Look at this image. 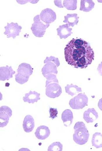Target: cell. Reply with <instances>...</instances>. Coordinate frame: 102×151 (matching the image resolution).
<instances>
[{
  "mask_svg": "<svg viewBox=\"0 0 102 151\" xmlns=\"http://www.w3.org/2000/svg\"><path fill=\"white\" fill-rule=\"evenodd\" d=\"M92 146L98 149L102 147V134L96 132L93 135L91 140Z\"/></svg>",
  "mask_w": 102,
  "mask_h": 151,
  "instance_id": "44dd1931",
  "label": "cell"
},
{
  "mask_svg": "<svg viewBox=\"0 0 102 151\" xmlns=\"http://www.w3.org/2000/svg\"><path fill=\"white\" fill-rule=\"evenodd\" d=\"M23 126L25 132H31L35 127V121L32 116L30 115L26 116L24 119Z\"/></svg>",
  "mask_w": 102,
  "mask_h": 151,
  "instance_id": "4fadbf2b",
  "label": "cell"
},
{
  "mask_svg": "<svg viewBox=\"0 0 102 151\" xmlns=\"http://www.w3.org/2000/svg\"><path fill=\"white\" fill-rule=\"evenodd\" d=\"M33 70L30 64L22 63L17 70L18 73L15 76L16 81L21 85L27 82L31 75L32 74Z\"/></svg>",
  "mask_w": 102,
  "mask_h": 151,
  "instance_id": "3957f363",
  "label": "cell"
},
{
  "mask_svg": "<svg viewBox=\"0 0 102 151\" xmlns=\"http://www.w3.org/2000/svg\"><path fill=\"white\" fill-rule=\"evenodd\" d=\"M40 18L46 24H50L56 20V13L52 9L47 8L42 10L40 14Z\"/></svg>",
  "mask_w": 102,
  "mask_h": 151,
  "instance_id": "9c48e42d",
  "label": "cell"
},
{
  "mask_svg": "<svg viewBox=\"0 0 102 151\" xmlns=\"http://www.w3.org/2000/svg\"><path fill=\"white\" fill-rule=\"evenodd\" d=\"M62 93L61 86L57 83H52L49 84L46 87V94L51 99H55L60 96Z\"/></svg>",
  "mask_w": 102,
  "mask_h": 151,
  "instance_id": "ba28073f",
  "label": "cell"
},
{
  "mask_svg": "<svg viewBox=\"0 0 102 151\" xmlns=\"http://www.w3.org/2000/svg\"><path fill=\"white\" fill-rule=\"evenodd\" d=\"M63 146L60 142H53L51 144L48 148L49 151H62L63 150Z\"/></svg>",
  "mask_w": 102,
  "mask_h": 151,
  "instance_id": "cb8c5ba5",
  "label": "cell"
},
{
  "mask_svg": "<svg viewBox=\"0 0 102 151\" xmlns=\"http://www.w3.org/2000/svg\"><path fill=\"white\" fill-rule=\"evenodd\" d=\"M5 31L4 34L7 35L8 38L12 37L13 39L15 38L17 36L20 35L22 27L19 26L17 23L11 22L7 23V25L4 27Z\"/></svg>",
  "mask_w": 102,
  "mask_h": 151,
  "instance_id": "8992f818",
  "label": "cell"
},
{
  "mask_svg": "<svg viewBox=\"0 0 102 151\" xmlns=\"http://www.w3.org/2000/svg\"><path fill=\"white\" fill-rule=\"evenodd\" d=\"M95 3L92 0H81L80 10L89 12L94 9Z\"/></svg>",
  "mask_w": 102,
  "mask_h": 151,
  "instance_id": "d6986e66",
  "label": "cell"
},
{
  "mask_svg": "<svg viewBox=\"0 0 102 151\" xmlns=\"http://www.w3.org/2000/svg\"><path fill=\"white\" fill-rule=\"evenodd\" d=\"M77 14H68L65 16V20L63 22L68 24L69 27H74L75 25H77L79 22V17Z\"/></svg>",
  "mask_w": 102,
  "mask_h": 151,
  "instance_id": "ac0fdd59",
  "label": "cell"
},
{
  "mask_svg": "<svg viewBox=\"0 0 102 151\" xmlns=\"http://www.w3.org/2000/svg\"><path fill=\"white\" fill-rule=\"evenodd\" d=\"M50 131L48 127L40 126L37 129L35 132V137L41 140H45L50 136Z\"/></svg>",
  "mask_w": 102,
  "mask_h": 151,
  "instance_id": "7c38bea8",
  "label": "cell"
},
{
  "mask_svg": "<svg viewBox=\"0 0 102 151\" xmlns=\"http://www.w3.org/2000/svg\"><path fill=\"white\" fill-rule=\"evenodd\" d=\"M66 62L76 68L84 69L94 59V52L90 44L81 38L73 39L65 48Z\"/></svg>",
  "mask_w": 102,
  "mask_h": 151,
  "instance_id": "6da1fadb",
  "label": "cell"
},
{
  "mask_svg": "<svg viewBox=\"0 0 102 151\" xmlns=\"http://www.w3.org/2000/svg\"><path fill=\"white\" fill-rule=\"evenodd\" d=\"M12 115L11 108L7 106H2L0 108V127L6 126L9 123V119Z\"/></svg>",
  "mask_w": 102,
  "mask_h": 151,
  "instance_id": "52a82bcc",
  "label": "cell"
},
{
  "mask_svg": "<svg viewBox=\"0 0 102 151\" xmlns=\"http://www.w3.org/2000/svg\"><path fill=\"white\" fill-rule=\"evenodd\" d=\"M74 129L75 130L73 134L74 141L80 145L87 143L89 140L90 134L84 123L82 122H77Z\"/></svg>",
  "mask_w": 102,
  "mask_h": 151,
  "instance_id": "7a4b0ae2",
  "label": "cell"
},
{
  "mask_svg": "<svg viewBox=\"0 0 102 151\" xmlns=\"http://www.w3.org/2000/svg\"><path fill=\"white\" fill-rule=\"evenodd\" d=\"M61 119L65 126H70L72 124L74 119L72 111L69 109L64 111L62 114Z\"/></svg>",
  "mask_w": 102,
  "mask_h": 151,
  "instance_id": "e0dca14e",
  "label": "cell"
},
{
  "mask_svg": "<svg viewBox=\"0 0 102 151\" xmlns=\"http://www.w3.org/2000/svg\"><path fill=\"white\" fill-rule=\"evenodd\" d=\"M40 15H37L34 18V23L32 24L31 29L34 35L37 37H42L44 35L47 28L50 24L45 25L40 21Z\"/></svg>",
  "mask_w": 102,
  "mask_h": 151,
  "instance_id": "277c9868",
  "label": "cell"
},
{
  "mask_svg": "<svg viewBox=\"0 0 102 151\" xmlns=\"http://www.w3.org/2000/svg\"><path fill=\"white\" fill-rule=\"evenodd\" d=\"M98 106L100 109L102 111V98L100 99L98 103Z\"/></svg>",
  "mask_w": 102,
  "mask_h": 151,
  "instance_id": "f1b7e54d",
  "label": "cell"
},
{
  "mask_svg": "<svg viewBox=\"0 0 102 151\" xmlns=\"http://www.w3.org/2000/svg\"><path fill=\"white\" fill-rule=\"evenodd\" d=\"M40 94L37 92L32 91H30L29 93L25 94V96L23 97V100L25 102H27L29 104H34L37 102L39 100H40Z\"/></svg>",
  "mask_w": 102,
  "mask_h": 151,
  "instance_id": "2e32d148",
  "label": "cell"
},
{
  "mask_svg": "<svg viewBox=\"0 0 102 151\" xmlns=\"http://www.w3.org/2000/svg\"><path fill=\"white\" fill-rule=\"evenodd\" d=\"M62 1H54L55 5L59 8H63V6L62 4Z\"/></svg>",
  "mask_w": 102,
  "mask_h": 151,
  "instance_id": "4316f807",
  "label": "cell"
},
{
  "mask_svg": "<svg viewBox=\"0 0 102 151\" xmlns=\"http://www.w3.org/2000/svg\"><path fill=\"white\" fill-rule=\"evenodd\" d=\"M97 70L100 75L102 76V62H101L100 64H98Z\"/></svg>",
  "mask_w": 102,
  "mask_h": 151,
  "instance_id": "83f0119b",
  "label": "cell"
},
{
  "mask_svg": "<svg viewBox=\"0 0 102 151\" xmlns=\"http://www.w3.org/2000/svg\"><path fill=\"white\" fill-rule=\"evenodd\" d=\"M66 93L73 96L76 95L77 94L82 92V89L81 87H79L77 85H74L72 84L71 85H67L65 86Z\"/></svg>",
  "mask_w": 102,
  "mask_h": 151,
  "instance_id": "ffe728a7",
  "label": "cell"
},
{
  "mask_svg": "<svg viewBox=\"0 0 102 151\" xmlns=\"http://www.w3.org/2000/svg\"><path fill=\"white\" fill-rule=\"evenodd\" d=\"M49 62H52L54 63L57 66V67L59 66L60 65V62H59V59L54 57V56H51L50 57H46V59L44 60V63L46 64Z\"/></svg>",
  "mask_w": 102,
  "mask_h": 151,
  "instance_id": "d4e9b609",
  "label": "cell"
},
{
  "mask_svg": "<svg viewBox=\"0 0 102 151\" xmlns=\"http://www.w3.org/2000/svg\"><path fill=\"white\" fill-rule=\"evenodd\" d=\"M98 117V113L94 108H89L83 114V119L87 123H92L97 120Z\"/></svg>",
  "mask_w": 102,
  "mask_h": 151,
  "instance_id": "8fae6325",
  "label": "cell"
},
{
  "mask_svg": "<svg viewBox=\"0 0 102 151\" xmlns=\"http://www.w3.org/2000/svg\"><path fill=\"white\" fill-rule=\"evenodd\" d=\"M57 66L52 62H49L46 64L42 69L41 72L44 77L50 74L57 75L58 73Z\"/></svg>",
  "mask_w": 102,
  "mask_h": 151,
  "instance_id": "9a60e30c",
  "label": "cell"
},
{
  "mask_svg": "<svg viewBox=\"0 0 102 151\" xmlns=\"http://www.w3.org/2000/svg\"><path fill=\"white\" fill-rule=\"evenodd\" d=\"M49 112L50 114V118L53 119L57 117L58 112L57 108H50Z\"/></svg>",
  "mask_w": 102,
  "mask_h": 151,
  "instance_id": "484cf974",
  "label": "cell"
},
{
  "mask_svg": "<svg viewBox=\"0 0 102 151\" xmlns=\"http://www.w3.org/2000/svg\"><path fill=\"white\" fill-rule=\"evenodd\" d=\"M63 1V6L68 10H74L77 8V0H65Z\"/></svg>",
  "mask_w": 102,
  "mask_h": 151,
  "instance_id": "7402d4cb",
  "label": "cell"
},
{
  "mask_svg": "<svg viewBox=\"0 0 102 151\" xmlns=\"http://www.w3.org/2000/svg\"><path fill=\"white\" fill-rule=\"evenodd\" d=\"M44 78H46L47 80L46 82L45 87H46L49 84L52 83H59V81L57 79L56 75L54 74H50L46 76Z\"/></svg>",
  "mask_w": 102,
  "mask_h": 151,
  "instance_id": "603a6c76",
  "label": "cell"
},
{
  "mask_svg": "<svg viewBox=\"0 0 102 151\" xmlns=\"http://www.w3.org/2000/svg\"><path fill=\"white\" fill-rule=\"evenodd\" d=\"M88 101L89 99L87 95L81 93L70 100L69 105L72 109H82L87 106Z\"/></svg>",
  "mask_w": 102,
  "mask_h": 151,
  "instance_id": "5b68a950",
  "label": "cell"
},
{
  "mask_svg": "<svg viewBox=\"0 0 102 151\" xmlns=\"http://www.w3.org/2000/svg\"><path fill=\"white\" fill-rule=\"evenodd\" d=\"M72 30L67 24L61 25L57 29V35L59 36L60 39H66L72 34Z\"/></svg>",
  "mask_w": 102,
  "mask_h": 151,
  "instance_id": "5bb4252c",
  "label": "cell"
},
{
  "mask_svg": "<svg viewBox=\"0 0 102 151\" xmlns=\"http://www.w3.org/2000/svg\"><path fill=\"white\" fill-rule=\"evenodd\" d=\"M15 73L14 71L11 66L1 67H0V80L5 81L9 80L13 78V76Z\"/></svg>",
  "mask_w": 102,
  "mask_h": 151,
  "instance_id": "30bf717a",
  "label": "cell"
}]
</instances>
